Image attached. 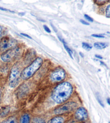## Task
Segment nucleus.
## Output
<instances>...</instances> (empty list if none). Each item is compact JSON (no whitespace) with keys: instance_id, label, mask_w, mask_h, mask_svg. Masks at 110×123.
<instances>
[{"instance_id":"f257e3e1","label":"nucleus","mask_w":110,"mask_h":123,"mask_svg":"<svg viewBox=\"0 0 110 123\" xmlns=\"http://www.w3.org/2000/svg\"><path fill=\"white\" fill-rule=\"evenodd\" d=\"M73 88L68 82H63L58 85L52 93V98L55 102L61 104L65 102L71 96Z\"/></svg>"},{"instance_id":"f03ea898","label":"nucleus","mask_w":110,"mask_h":123,"mask_svg":"<svg viewBox=\"0 0 110 123\" xmlns=\"http://www.w3.org/2000/svg\"><path fill=\"white\" fill-rule=\"evenodd\" d=\"M43 59L40 57L35 59L29 66L26 67L23 70L20 74V77L24 80L30 78L39 69L43 64Z\"/></svg>"},{"instance_id":"7ed1b4c3","label":"nucleus","mask_w":110,"mask_h":123,"mask_svg":"<svg viewBox=\"0 0 110 123\" xmlns=\"http://www.w3.org/2000/svg\"><path fill=\"white\" fill-rule=\"evenodd\" d=\"M77 106V104L74 101H69V102L63 104V105L56 108L54 110V113L56 115L69 113L76 109Z\"/></svg>"},{"instance_id":"20e7f679","label":"nucleus","mask_w":110,"mask_h":123,"mask_svg":"<svg viewBox=\"0 0 110 123\" xmlns=\"http://www.w3.org/2000/svg\"><path fill=\"white\" fill-rule=\"evenodd\" d=\"M20 49L19 47H14L8 49L2 53L1 56V59L4 62H10L15 59L18 56Z\"/></svg>"},{"instance_id":"39448f33","label":"nucleus","mask_w":110,"mask_h":123,"mask_svg":"<svg viewBox=\"0 0 110 123\" xmlns=\"http://www.w3.org/2000/svg\"><path fill=\"white\" fill-rule=\"evenodd\" d=\"M20 80V71L16 66H14L10 71L9 79V86L12 88H14L18 85Z\"/></svg>"},{"instance_id":"423d86ee","label":"nucleus","mask_w":110,"mask_h":123,"mask_svg":"<svg viewBox=\"0 0 110 123\" xmlns=\"http://www.w3.org/2000/svg\"><path fill=\"white\" fill-rule=\"evenodd\" d=\"M65 78V72L61 67H58L52 72L50 75V79L54 82L62 81Z\"/></svg>"},{"instance_id":"0eeeda50","label":"nucleus","mask_w":110,"mask_h":123,"mask_svg":"<svg viewBox=\"0 0 110 123\" xmlns=\"http://www.w3.org/2000/svg\"><path fill=\"white\" fill-rule=\"evenodd\" d=\"M15 41L9 37H5L0 41V50H5L14 45Z\"/></svg>"},{"instance_id":"6e6552de","label":"nucleus","mask_w":110,"mask_h":123,"mask_svg":"<svg viewBox=\"0 0 110 123\" xmlns=\"http://www.w3.org/2000/svg\"><path fill=\"white\" fill-rule=\"evenodd\" d=\"M75 118L80 121H84L87 119L88 113L86 110L83 107H80L76 110L75 114Z\"/></svg>"},{"instance_id":"1a4fd4ad","label":"nucleus","mask_w":110,"mask_h":123,"mask_svg":"<svg viewBox=\"0 0 110 123\" xmlns=\"http://www.w3.org/2000/svg\"><path fill=\"white\" fill-rule=\"evenodd\" d=\"M65 119L62 117L56 116L52 118L47 123H64Z\"/></svg>"},{"instance_id":"9d476101","label":"nucleus","mask_w":110,"mask_h":123,"mask_svg":"<svg viewBox=\"0 0 110 123\" xmlns=\"http://www.w3.org/2000/svg\"><path fill=\"white\" fill-rule=\"evenodd\" d=\"M20 123H30V117L29 114H23L20 119Z\"/></svg>"},{"instance_id":"9b49d317","label":"nucleus","mask_w":110,"mask_h":123,"mask_svg":"<svg viewBox=\"0 0 110 123\" xmlns=\"http://www.w3.org/2000/svg\"><path fill=\"white\" fill-rule=\"evenodd\" d=\"M94 47L98 49H103L108 46V44L104 42H95L94 43Z\"/></svg>"},{"instance_id":"f8f14e48","label":"nucleus","mask_w":110,"mask_h":123,"mask_svg":"<svg viewBox=\"0 0 110 123\" xmlns=\"http://www.w3.org/2000/svg\"><path fill=\"white\" fill-rule=\"evenodd\" d=\"M2 123H18V121L16 117L14 116H12L4 120Z\"/></svg>"},{"instance_id":"ddd939ff","label":"nucleus","mask_w":110,"mask_h":123,"mask_svg":"<svg viewBox=\"0 0 110 123\" xmlns=\"http://www.w3.org/2000/svg\"><path fill=\"white\" fill-rule=\"evenodd\" d=\"M32 123H46L45 120L40 117H35L32 120Z\"/></svg>"},{"instance_id":"4468645a","label":"nucleus","mask_w":110,"mask_h":123,"mask_svg":"<svg viewBox=\"0 0 110 123\" xmlns=\"http://www.w3.org/2000/svg\"><path fill=\"white\" fill-rule=\"evenodd\" d=\"M63 45H64L65 48V50H66V51L68 52V53L69 54V56H70V58H71L72 59H73L74 58H73V51H72V50L70 49L68 47V46L65 43L63 44Z\"/></svg>"},{"instance_id":"2eb2a0df","label":"nucleus","mask_w":110,"mask_h":123,"mask_svg":"<svg viewBox=\"0 0 110 123\" xmlns=\"http://www.w3.org/2000/svg\"><path fill=\"white\" fill-rule=\"evenodd\" d=\"M82 47L86 50H90L92 48V47L90 44L86 43V42H83L82 43Z\"/></svg>"},{"instance_id":"dca6fc26","label":"nucleus","mask_w":110,"mask_h":123,"mask_svg":"<svg viewBox=\"0 0 110 123\" xmlns=\"http://www.w3.org/2000/svg\"><path fill=\"white\" fill-rule=\"evenodd\" d=\"M110 5H109L107 7L106 9L105 10V14H106V16L107 17V18H110Z\"/></svg>"},{"instance_id":"f3484780","label":"nucleus","mask_w":110,"mask_h":123,"mask_svg":"<svg viewBox=\"0 0 110 123\" xmlns=\"http://www.w3.org/2000/svg\"><path fill=\"white\" fill-rule=\"evenodd\" d=\"M106 1H100V0H98V1H95V2H96V4H97L98 5L101 6V5H103L106 2Z\"/></svg>"},{"instance_id":"a211bd4d","label":"nucleus","mask_w":110,"mask_h":123,"mask_svg":"<svg viewBox=\"0 0 110 123\" xmlns=\"http://www.w3.org/2000/svg\"><path fill=\"white\" fill-rule=\"evenodd\" d=\"M9 111V109H8V108H6L5 110H3V111L2 112H1V113L0 114L2 116H5V115H6L8 113V112Z\"/></svg>"},{"instance_id":"6ab92c4d","label":"nucleus","mask_w":110,"mask_h":123,"mask_svg":"<svg viewBox=\"0 0 110 123\" xmlns=\"http://www.w3.org/2000/svg\"><path fill=\"white\" fill-rule=\"evenodd\" d=\"M97 100H98L99 103L100 104V105L101 106L104 107V105L102 100H101V99L100 98V97H99V95H97Z\"/></svg>"},{"instance_id":"aec40b11","label":"nucleus","mask_w":110,"mask_h":123,"mask_svg":"<svg viewBox=\"0 0 110 123\" xmlns=\"http://www.w3.org/2000/svg\"><path fill=\"white\" fill-rule=\"evenodd\" d=\"M84 17H85V18L86 19V20H88L89 21H90V22H93L94 21V19H93L92 18H91L90 16H89L88 15L85 14L84 15Z\"/></svg>"},{"instance_id":"412c9836","label":"nucleus","mask_w":110,"mask_h":123,"mask_svg":"<svg viewBox=\"0 0 110 123\" xmlns=\"http://www.w3.org/2000/svg\"><path fill=\"white\" fill-rule=\"evenodd\" d=\"M0 10H3V11L9 12H12V13H15V12H14V11H12V10H9V9H6V8H3V7H0Z\"/></svg>"},{"instance_id":"4be33fe9","label":"nucleus","mask_w":110,"mask_h":123,"mask_svg":"<svg viewBox=\"0 0 110 123\" xmlns=\"http://www.w3.org/2000/svg\"><path fill=\"white\" fill-rule=\"evenodd\" d=\"M43 27H44V29H45V31H46V32H47L48 33H51V31H50V29L48 28V27L47 26H46V25H44Z\"/></svg>"},{"instance_id":"5701e85b","label":"nucleus","mask_w":110,"mask_h":123,"mask_svg":"<svg viewBox=\"0 0 110 123\" xmlns=\"http://www.w3.org/2000/svg\"><path fill=\"white\" fill-rule=\"evenodd\" d=\"M91 36L93 37H98V38H104V37L103 34V35H101V34H92V35H91Z\"/></svg>"},{"instance_id":"b1692460","label":"nucleus","mask_w":110,"mask_h":123,"mask_svg":"<svg viewBox=\"0 0 110 123\" xmlns=\"http://www.w3.org/2000/svg\"><path fill=\"white\" fill-rule=\"evenodd\" d=\"M20 35H22V36L24 37H26L27 38H29L30 39H32V37H30V36H29V35L26 34H24V33H20Z\"/></svg>"},{"instance_id":"393cba45","label":"nucleus","mask_w":110,"mask_h":123,"mask_svg":"<svg viewBox=\"0 0 110 123\" xmlns=\"http://www.w3.org/2000/svg\"><path fill=\"white\" fill-rule=\"evenodd\" d=\"M80 22H81L82 24L83 25H89V23L88 22H86L85 21H84L83 20H80Z\"/></svg>"},{"instance_id":"a878e982","label":"nucleus","mask_w":110,"mask_h":123,"mask_svg":"<svg viewBox=\"0 0 110 123\" xmlns=\"http://www.w3.org/2000/svg\"><path fill=\"white\" fill-rule=\"evenodd\" d=\"M95 57H96V58H98L99 59H103V57L100 56V55H95Z\"/></svg>"},{"instance_id":"bb28decb","label":"nucleus","mask_w":110,"mask_h":123,"mask_svg":"<svg viewBox=\"0 0 110 123\" xmlns=\"http://www.w3.org/2000/svg\"><path fill=\"white\" fill-rule=\"evenodd\" d=\"M25 14L24 12H20V13H18V15H20V16H23Z\"/></svg>"},{"instance_id":"cd10ccee","label":"nucleus","mask_w":110,"mask_h":123,"mask_svg":"<svg viewBox=\"0 0 110 123\" xmlns=\"http://www.w3.org/2000/svg\"><path fill=\"white\" fill-rule=\"evenodd\" d=\"M100 63H101V65H104L105 66H106V67H107L106 66V65L103 62H102V61H100Z\"/></svg>"},{"instance_id":"c85d7f7f","label":"nucleus","mask_w":110,"mask_h":123,"mask_svg":"<svg viewBox=\"0 0 110 123\" xmlns=\"http://www.w3.org/2000/svg\"><path fill=\"white\" fill-rule=\"evenodd\" d=\"M107 101L108 104L110 105V98H107Z\"/></svg>"},{"instance_id":"c756f323","label":"nucleus","mask_w":110,"mask_h":123,"mask_svg":"<svg viewBox=\"0 0 110 123\" xmlns=\"http://www.w3.org/2000/svg\"><path fill=\"white\" fill-rule=\"evenodd\" d=\"M1 91L0 90V99H1Z\"/></svg>"},{"instance_id":"7c9ffc66","label":"nucleus","mask_w":110,"mask_h":123,"mask_svg":"<svg viewBox=\"0 0 110 123\" xmlns=\"http://www.w3.org/2000/svg\"><path fill=\"white\" fill-rule=\"evenodd\" d=\"M1 28L0 27V32H1Z\"/></svg>"}]
</instances>
